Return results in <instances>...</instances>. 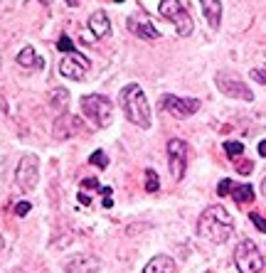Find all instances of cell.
<instances>
[{
  "label": "cell",
  "instance_id": "cell-1",
  "mask_svg": "<svg viewBox=\"0 0 266 273\" xmlns=\"http://www.w3.org/2000/svg\"><path fill=\"white\" fill-rule=\"evenodd\" d=\"M232 229H234L232 217H229V212H227L222 205L207 207V209L200 214V221H197L200 236H205L212 244H224V241L232 236Z\"/></svg>",
  "mask_w": 266,
  "mask_h": 273
},
{
  "label": "cell",
  "instance_id": "cell-2",
  "mask_svg": "<svg viewBox=\"0 0 266 273\" xmlns=\"http://www.w3.org/2000/svg\"><path fill=\"white\" fill-rule=\"evenodd\" d=\"M121 106L126 111V118L133 126H138V128H151V106H148V98L143 94V89H140L138 84H128L124 86V91H121Z\"/></svg>",
  "mask_w": 266,
  "mask_h": 273
},
{
  "label": "cell",
  "instance_id": "cell-3",
  "mask_svg": "<svg viewBox=\"0 0 266 273\" xmlns=\"http://www.w3.org/2000/svg\"><path fill=\"white\" fill-rule=\"evenodd\" d=\"M82 111L84 116L91 121L94 128H106L113 121V104L111 98L101 94H86L82 96Z\"/></svg>",
  "mask_w": 266,
  "mask_h": 273
},
{
  "label": "cell",
  "instance_id": "cell-4",
  "mask_svg": "<svg viewBox=\"0 0 266 273\" xmlns=\"http://www.w3.org/2000/svg\"><path fill=\"white\" fill-rule=\"evenodd\" d=\"M160 15L163 17H168L170 22L175 25V30H178V35L180 37H190L192 35V17H190V13L185 10L180 5V0H160Z\"/></svg>",
  "mask_w": 266,
  "mask_h": 273
},
{
  "label": "cell",
  "instance_id": "cell-5",
  "mask_svg": "<svg viewBox=\"0 0 266 273\" xmlns=\"http://www.w3.org/2000/svg\"><path fill=\"white\" fill-rule=\"evenodd\" d=\"M234 263H237L239 273H259L264 268V256L259 254V249H256L254 241L244 239L234 249Z\"/></svg>",
  "mask_w": 266,
  "mask_h": 273
},
{
  "label": "cell",
  "instance_id": "cell-6",
  "mask_svg": "<svg viewBox=\"0 0 266 273\" xmlns=\"http://www.w3.org/2000/svg\"><path fill=\"white\" fill-rule=\"evenodd\" d=\"M37 178H40V160H37V155H25V158L17 163V170H15V182H17V187L22 192L35 190Z\"/></svg>",
  "mask_w": 266,
  "mask_h": 273
},
{
  "label": "cell",
  "instance_id": "cell-7",
  "mask_svg": "<svg viewBox=\"0 0 266 273\" xmlns=\"http://www.w3.org/2000/svg\"><path fill=\"white\" fill-rule=\"evenodd\" d=\"M187 143L180 140V138H173L168 143V167L173 180L180 182L185 178V170H187Z\"/></svg>",
  "mask_w": 266,
  "mask_h": 273
},
{
  "label": "cell",
  "instance_id": "cell-8",
  "mask_svg": "<svg viewBox=\"0 0 266 273\" xmlns=\"http://www.w3.org/2000/svg\"><path fill=\"white\" fill-rule=\"evenodd\" d=\"M89 67H91V62H89L84 55H79L77 49L69 52V55L59 62V71H62V77L74 79V82H84V74L89 71Z\"/></svg>",
  "mask_w": 266,
  "mask_h": 273
},
{
  "label": "cell",
  "instance_id": "cell-9",
  "mask_svg": "<svg viewBox=\"0 0 266 273\" xmlns=\"http://www.w3.org/2000/svg\"><path fill=\"white\" fill-rule=\"evenodd\" d=\"M217 89L222 91V94L232 96V98H241V101H254V94L252 89L247 86V84L237 79V77H229V74H217Z\"/></svg>",
  "mask_w": 266,
  "mask_h": 273
},
{
  "label": "cell",
  "instance_id": "cell-10",
  "mask_svg": "<svg viewBox=\"0 0 266 273\" xmlns=\"http://www.w3.org/2000/svg\"><path fill=\"white\" fill-rule=\"evenodd\" d=\"M163 109L173 113L175 118H187L200 111V98H180V96H163Z\"/></svg>",
  "mask_w": 266,
  "mask_h": 273
},
{
  "label": "cell",
  "instance_id": "cell-11",
  "mask_svg": "<svg viewBox=\"0 0 266 273\" xmlns=\"http://www.w3.org/2000/svg\"><path fill=\"white\" fill-rule=\"evenodd\" d=\"M101 268V261L94 259V256H86V254H77L67 261L64 271L67 273H96Z\"/></svg>",
  "mask_w": 266,
  "mask_h": 273
},
{
  "label": "cell",
  "instance_id": "cell-12",
  "mask_svg": "<svg viewBox=\"0 0 266 273\" xmlns=\"http://www.w3.org/2000/svg\"><path fill=\"white\" fill-rule=\"evenodd\" d=\"M128 30L138 37V40H146V42H153V40H160V32L153 28V22L148 20H128Z\"/></svg>",
  "mask_w": 266,
  "mask_h": 273
},
{
  "label": "cell",
  "instance_id": "cell-13",
  "mask_svg": "<svg viewBox=\"0 0 266 273\" xmlns=\"http://www.w3.org/2000/svg\"><path fill=\"white\" fill-rule=\"evenodd\" d=\"M89 30L94 32V37H109V32H111V22H109V15L104 13V10H96V13H91V17H89Z\"/></svg>",
  "mask_w": 266,
  "mask_h": 273
},
{
  "label": "cell",
  "instance_id": "cell-14",
  "mask_svg": "<svg viewBox=\"0 0 266 273\" xmlns=\"http://www.w3.org/2000/svg\"><path fill=\"white\" fill-rule=\"evenodd\" d=\"M200 5H202V13L207 17L210 28L217 30L220 28V20H222V3L220 0H200Z\"/></svg>",
  "mask_w": 266,
  "mask_h": 273
},
{
  "label": "cell",
  "instance_id": "cell-15",
  "mask_svg": "<svg viewBox=\"0 0 266 273\" xmlns=\"http://www.w3.org/2000/svg\"><path fill=\"white\" fill-rule=\"evenodd\" d=\"M50 104H52L57 116H64V113H67V106H69V91L62 89V86H57L55 91L50 94Z\"/></svg>",
  "mask_w": 266,
  "mask_h": 273
},
{
  "label": "cell",
  "instance_id": "cell-16",
  "mask_svg": "<svg viewBox=\"0 0 266 273\" xmlns=\"http://www.w3.org/2000/svg\"><path fill=\"white\" fill-rule=\"evenodd\" d=\"M143 273H175V261L170 256H155Z\"/></svg>",
  "mask_w": 266,
  "mask_h": 273
},
{
  "label": "cell",
  "instance_id": "cell-17",
  "mask_svg": "<svg viewBox=\"0 0 266 273\" xmlns=\"http://www.w3.org/2000/svg\"><path fill=\"white\" fill-rule=\"evenodd\" d=\"M17 64L25 69H32V67H42V59L35 55V49L32 47H25V49H20V55H17Z\"/></svg>",
  "mask_w": 266,
  "mask_h": 273
},
{
  "label": "cell",
  "instance_id": "cell-18",
  "mask_svg": "<svg viewBox=\"0 0 266 273\" xmlns=\"http://www.w3.org/2000/svg\"><path fill=\"white\" fill-rule=\"evenodd\" d=\"M232 197H234V202H239V205H247V202L254 200V187L252 185H234V187H232Z\"/></svg>",
  "mask_w": 266,
  "mask_h": 273
},
{
  "label": "cell",
  "instance_id": "cell-19",
  "mask_svg": "<svg viewBox=\"0 0 266 273\" xmlns=\"http://www.w3.org/2000/svg\"><path fill=\"white\" fill-rule=\"evenodd\" d=\"M224 153H227L229 158H239V155L244 153V145H241L239 140H227V143H224Z\"/></svg>",
  "mask_w": 266,
  "mask_h": 273
},
{
  "label": "cell",
  "instance_id": "cell-20",
  "mask_svg": "<svg viewBox=\"0 0 266 273\" xmlns=\"http://www.w3.org/2000/svg\"><path fill=\"white\" fill-rule=\"evenodd\" d=\"M146 190L148 192L160 190V180H158V175H155L153 170H146Z\"/></svg>",
  "mask_w": 266,
  "mask_h": 273
},
{
  "label": "cell",
  "instance_id": "cell-21",
  "mask_svg": "<svg viewBox=\"0 0 266 273\" xmlns=\"http://www.w3.org/2000/svg\"><path fill=\"white\" fill-rule=\"evenodd\" d=\"M89 160H91V165H96V167H101V170L109 165V158H106V153H104V151H94Z\"/></svg>",
  "mask_w": 266,
  "mask_h": 273
},
{
  "label": "cell",
  "instance_id": "cell-22",
  "mask_svg": "<svg viewBox=\"0 0 266 273\" xmlns=\"http://www.w3.org/2000/svg\"><path fill=\"white\" fill-rule=\"evenodd\" d=\"M57 49H59V52H67V55H69V52H74V42H71L67 35H62V37H59V42H57Z\"/></svg>",
  "mask_w": 266,
  "mask_h": 273
},
{
  "label": "cell",
  "instance_id": "cell-23",
  "mask_svg": "<svg viewBox=\"0 0 266 273\" xmlns=\"http://www.w3.org/2000/svg\"><path fill=\"white\" fill-rule=\"evenodd\" d=\"M252 79H254V82H259V84H264V86H266V62L261 64V67L252 69Z\"/></svg>",
  "mask_w": 266,
  "mask_h": 273
},
{
  "label": "cell",
  "instance_id": "cell-24",
  "mask_svg": "<svg viewBox=\"0 0 266 273\" xmlns=\"http://www.w3.org/2000/svg\"><path fill=\"white\" fill-rule=\"evenodd\" d=\"M249 219H252V224L259 229V232H266V219L261 217L259 212H252V214H249Z\"/></svg>",
  "mask_w": 266,
  "mask_h": 273
},
{
  "label": "cell",
  "instance_id": "cell-25",
  "mask_svg": "<svg viewBox=\"0 0 266 273\" xmlns=\"http://www.w3.org/2000/svg\"><path fill=\"white\" fill-rule=\"evenodd\" d=\"M232 187H234V182H232V180H222V182H220V187H217V194H220V197H227V194L232 192Z\"/></svg>",
  "mask_w": 266,
  "mask_h": 273
},
{
  "label": "cell",
  "instance_id": "cell-26",
  "mask_svg": "<svg viewBox=\"0 0 266 273\" xmlns=\"http://www.w3.org/2000/svg\"><path fill=\"white\" fill-rule=\"evenodd\" d=\"M30 209H32V205H30V202H20V205H15V214H17V217H25Z\"/></svg>",
  "mask_w": 266,
  "mask_h": 273
},
{
  "label": "cell",
  "instance_id": "cell-27",
  "mask_svg": "<svg viewBox=\"0 0 266 273\" xmlns=\"http://www.w3.org/2000/svg\"><path fill=\"white\" fill-rule=\"evenodd\" d=\"M259 155H261V158H266V140H261V143H259Z\"/></svg>",
  "mask_w": 266,
  "mask_h": 273
},
{
  "label": "cell",
  "instance_id": "cell-28",
  "mask_svg": "<svg viewBox=\"0 0 266 273\" xmlns=\"http://www.w3.org/2000/svg\"><path fill=\"white\" fill-rule=\"evenodd\" d=\"M249 170H252V163H244V165H241V167H239V172H244V175H247Z\"/></svg>",
  "mask_w": 266,
  "mask_h": 273
},
{
  "label": "cell",
  "instance_id": "cell-29",
  "mask_svg": "<svg viewBox=\"0 0 266 273\" xmlns=\"http://www.w3.org/2000/svg\"><path fill=\"white\" fill-rule=\"evenodd\" d=\"M79 202H82V205H89V202H91V200H89V197H86L84 192H79Z\"/></svg>",
  "mask_w": 266,
  "mask_h": 273
},
{
  "label": "cell",
  "instance_id": "cell-30",
  "mask_svg": "<svg viewBox=\"0 0 266 273\" xmlns=\"http://www.w3.org/2000/svg\"><path fill=\"white\" fill-rule=\"evenodd\" d=\"M67 5H69V8H77V5H79V0H67Z\"/></svg>",
  "mask_w": 266,
  "mask_h": 273
},
{
  "label": "cell",
  "instance_id": "cell-31",
  "mask_svg": "<svg viewBox=\"0 0 266 273\" xmlns=\"http://www.w3.org/2000/svg\"><path fill=\"white\" fill-rule=\"evenodd\" d=\"M261 187H264V194H266V178H264V185H261Z\"/></svg>",
  "mask_w": 266,
  "mask_h": 273
},
{
  "label": "cell",
  "instance_id": "cell-32",
  "mask_svg": "<svg viewBox=\"0 0 266 273\" xmlns=\"http://www.w3.org/2000/svg\"><path fill=\"white\" fill-rule=\"evenodd\" d=\"M0 249H3V236H0Z\"/></svg>",
  "mask_w": 266,
  "mask_h": 273
},
{
  "label": "cell",
  "instance_id": "cell-33",
  "mask_svg": "<svg viewBox=\"0 0 266 273\" xmlns=\"http://www.w3.org/2000/svg\"><path fill=\"white\" fill-rule=\"evenodd\" d=\"M113 3H124V0H113Z\"/></svg>",
  "mask_w": 266,
  "mask_h": 273
}]
</instances>
